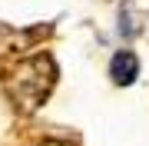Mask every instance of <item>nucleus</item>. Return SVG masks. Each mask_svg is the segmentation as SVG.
Masks as SVG:
<instances>
[{
  "mask_svg": "<svg viewBox=\"0 0 149 146\" xmlns=\"http://www.w3.org/2000/svg\"><path fill=\"white\" fill-rule=\"evenodd\" d=\"M53 83H56V63L47 53H40V57L17 60L10 66L7 93H10L13 106L20 110V113H33V110L43 106V100L50 96Z\"/></svg>",
  "mask_w": 149,
  "mask_h": 146,
  "instance_id": "f257e3e1",
  "label": "nucleus"
},
{
  "mask_svg": "<svg viewBox=\"0 0 149 146\" xmlns=\"http://www.w3.org/2000/svg\"><path fill=\"white\" fill-rule=\"evenodd\" d=\"M109 76H113L116 87H133L136 76H139V60L129 53V50H119V53L113 57V63H109Z\"/></svg>",
  "mask_w": 149,
  "mask_h": 146,
  "instance_id": "f03ea898",
  "label": "nucleus"
},
{
  "mask_svg": "<svg viewBox=\"0 0 149 146\" xmlns=\"http://www.w3.org/2000/svg\"><path fill=\"white\" fill-rule=\"evenodd\" d=\"M40 146H70V143H63V140H43Z\"/></svg>",
  "mask_w": 149,
  "mask_h": 146,
  "instance_id": "7ed1b4c3",
  "label": "nucleus"
}]
</instances>
